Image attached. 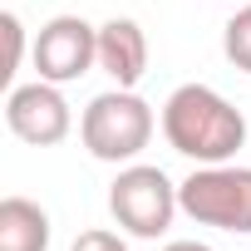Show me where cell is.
<instances>
[{"label":"cell","mask_w":251,"mask_h":251,"mask_svg":"<svg viewBox=\"0 0 251 251\" xmlns=\"http://www.w3.org/2000/svg\"><path fill=\"white\" fill-rule=\"evenodd\" d=\"M163 138L192 163H231L246 148V118L207 84H182L163 103Z\"/></svg>","instance_id":"1"},{"label":"cell","mask_w":251,"mask_h":251,"mask_svg":"<svg viewBox=\"0 0 251 251\" xmlns=\"http://www.w3.org/2000/svg\"><path fill=\"white\" fill-rule=\"evenodd\" d=\"M153 103L133 89H108L99 99H89L84 118H79V138L99 163H133L148 143H153Z\"/></svg>","instance_id":"2"},{"label":"cell","mask_w":251,"mask_h":251,"mask_svg":"<svg viewBox=\"0 0 251 251\" xmlns=\"http://www.w3.org/2000/svg\"><path fill=\"white\" fill-rule=\"evenodd\" d=\"M177 202L197 226L251 236V168L202 163L187 182H177Z\"/></svg>","instance_id":"3"},{"label":"cell","mask_w":251,"mask_h":251,"mask_svg":"<svg viewBox=\"0 0 251 251\" xmlns=\"http://www.w3.org/2000/svg\"><path fill=\"white\" fill-rule=\"evenodd\" d=\"M108 212H113V222L128 236L153 241V236H163L173 226V217L182 212V202H177V187L168 182L163 168L128 163L113 177V187H108Z\"/></svg>","instance_id":"4"},{"label":"cell","mask_w":251,"mask_h":251,"mask_svg":"<svg viewBox=\"0 0 251 251\" xmlns=\"http://www.w3.org/2000/svg\"><path fill=\"white\" fill-rule=\"evenodd\" d=\"M99 64V25L84 15H54L35 35V69L50 84H74Z\"/></svg>","instance_id":"5"},{"label":"cell","mask_w":251,"mask_h":251,"mask_svg":"<svg viewBox=\"0 0 251 251\" xmlns=\"http://www.w3.org/2000/svg\"><path fill=\"white\" fill-rule=\"evenodd\" d=\"M5 123L20 143H35V148H54L69 138L74 128V113H69V99L59 94V84L50 79H35V84H15L10 99H5Z\"/></svg>","instance_id":"6"},{"label":"cell","mask_w":251,"mask_h":251,"mask_svg":"<svg viewBox=\"0 0 251 251\" xmlns=\"http://www.w3.org/2000/svg\"><path fill=\"white\" fill-rule=\"evenodd\" d=\"M99 69L118 84V89H133L148 74V35L138 20L128 15H113L99 25Z\"/></svg>","instance_id":"7"},{"label":"cell","mask_w":251,"mask_h":251,"mask_svg":"<svg viewBox=\"0 0 251 251\" xmlns=\"http://www.w3.org/2000/svg\"><path fill=\"white\" fill-rule=\"evenodd\" d=\"M0 251H50V212L30 197L0 202Z\"/></svg>","instance_id":"8"},{"label":"cell","mask_w":251,"mask_h":251,"mask_svg":"<svg viewBox=\"0 0 251 251\" xmlns=\"http://www.w3.org/2000/svg\"><path fill=\"white\" fill-rule=\"evenodd\" d=\"M222 50H226V59H231L241 74H251V5H241V10L226 20V30H222Z\"/></svg>","instance_id":"9"},{"label":"cell","mask_w":251,"mask_h":251,"mask_svg":"<svg viewBox=\"0 0 251 251\" xmlns=\"http://www.w3.org/2000/svg\"><path fill=\"white\" fill-rule=\"evenodd\" d=\"M0 30H5V69H0V79H15V69H20V54H25V25H20V15L15 10H5L0 15Z\"/></svg>","instance_id":"10"},{"label":"cell","mask_w":251,"mask_h":251,"mask_svg":"<svg viewBox=\"0 0 251 251\" xmlns=\"http://www.w3.org/2000/svg\"><path fill=\"white\" fill-rule=\"evenodd\" d=\"M69 251H128V241L118 231H108V226H94V231H79Z\"/></svg>","instance_id":"11"},{"label":"cell","mask_w":251,"mask_h":251,"mask_svg":"<svg viewBox=\"0 0 251 251\" xmlns=\"http://www.w3.org/2000/svg\"><path fill=\"white\" fill-rule=\"evenodd\" d=\"M163 251H212V246H202V241H168Z\"/></svg>","instance_id":"12"}]
</instances>
